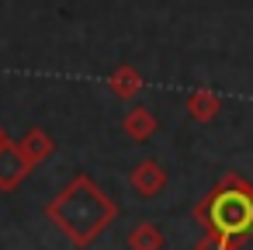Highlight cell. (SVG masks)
Segmentation results:
<instances>
[{
	"mask_svg": "<svg viewBox=\"0 0 253 250\" xmlns=\"http://www.w3.org/2000/svg\"><path fill=\"white\" fill-rule=\"evenodd\" d=\"M128 184H132V191H135L139 198H156V195L167 188V170H163L160 160L146 156V160H139V163L128 170Z\"/></svg>",
	"mask_w": 253,
	"mask_h": 250,
	"instance_id": "cell-3",
	"label": "cell"
},
{
	"mask_svg": "<svg viewBox=\"0 0 253 250\" xmlns=\"http://www.w3.org/2000/svg\"><path fill=\"white\" fill-rule=\"evenodd\" d=\"M194 250H239V243H232V240H222V236H211V233H205V236L194 243Z\"/></svg>",
	"mask_w": 253,
	"mask_h": 250,
	"instance_id": "cell-10",
	"label": "cell"
},
{
	"mask_svg": "<svg viewBox=\"0 0 253 250\" xmlns=\"http://www.w3.org/2000/svg\"><path fill=\"white\" fill-rule=\"evenodd\" d=\"M28 174H32V163L21 156L18 143H4V146H0V191H14Z\"/></svg>",
	"mask_w": 253,
	"mask_h": 250,
	"instance_id": "cell-4",
	"label": "cell"
},
{
	"mask_svg": "<svg viewBox=\"0 0 253 250\" xmlns=\"http://www.w3.org/2000/svg\"><path fill=\"white\" fill-rule=\"evenodd\" d=\"M122 129H125V136H128V139L146 143V139H153V132H156V115H153L146 104H135V108H128V111H125Z\"/></svg>",
	"mask_w": 253,
	"mask_h": 250,
	"instance_id": "cell-6",
	"label": "cell"
},
{
	"mask_svg": "<svg viewBox=\"0 0 253 250\" xmlns=\"http://www.w3.org/2000/svg\"><path fill=\"white\" fill-rule=\"evenodd\" d=\"M4 143H11V136L4 132V125H0V146H4Z\"/></svg>",
	"mask_w": 253,
	"mask_h": 250,
	"instance_id": "cell-11",
	"label": "cell"
},
{
	"mask_svg": "<svg viewBox=\"0 0 253 250\" xmlns=\"http://www.w3.org/2000/svg\"><path fill=\"white\" fill-rule=\"evenodd\" d=\"M18 150H21V156L32 163V167H39V163H45L52 153H56V139L45 132V129H39V125H32L21 139H18Z\"/></svg>",
	"mask_w": 253,
	"mask_h": 250,
	"instance_id": "cell-5",
	"label": "cell"
},
{
	"mask_svg": "<svg viewBox=\"0 0 253 250\" xmlns=\"http://www.w3.org/2000/svg\"><path fill=\"white\" fill-rule=\"evenodd\" d=\"M187 115L194 118V122H215L218 118V111H222V101H218V94L215 91H208V87H201V91H194L191 98H187Z\"/></svg>",
	"mask_w": 253,
	"mask_h": 250,
	"instance_id": "cell-7",
	"label": "cell"
},
{
	"mask_svg": "<svg viewBox=\"0 0 253 250\" xmlns=\"http://www.w3.org/2000/svg\"><path fill=\"white\" fill-rule=\"evenodd\" d=\"M194 222L205 233L232 240L239 247L253 240V181L236 170L222 174L218 184L201 201H194Z\"/></svg>",
	"mask_w": 253,
	"mask_h": 250,
	"instance_id": "cell-2",
	"label": "cell"
},
{
	"mask_svg": "<svg viewBox=\"0 0 253 250\" xmlns=\"http://www.w3.org/2000/svg\"><path fill=\"white\" fill-rule=\"evenodd\" d=\"M108 87H111V94L115 98H122V101H132L139 91H142V73L135 70V66H118L111 77H108Z\"/></svg>",
	"mask_w": 253,
	"mask_h": 250,
	"instance_id": "cell-8",
	"label": "cell"
},
{
	"mask_svg": "<svg viewBox=\"0 0 253 250\" xmlns=\"http://www.w3.org/2000/svg\"><path fill=\"white\" fill-rule=\"evenodd\" d=\"M45 219L56 222V229L70 243L90 247L118 219V201L90 174L80 170L59 188V195H52V201L45 205Z\"/></svg>",
	"mask_w": 253,
	"mask_h": 250,
	"instance_id": "cell-1",
	"label": "cell"
},
{
	"mask_svg": "<svg viewBox=\"0 0 253 250\" xmlns=\"http://www.w3.org/2000/svg\"><path fill=\"white\" fill-rule=\"evenodd\" d=\"M125 243H128V250H163V247H167V240H163V233H160L156 222H139V226H132L128 236H125Z\"/></svg>",
	"mask_w": 253,
	"mask_h": 250,
	"instance_id": "cell-9",
	"label": "cell"
}]
</instances>
